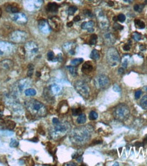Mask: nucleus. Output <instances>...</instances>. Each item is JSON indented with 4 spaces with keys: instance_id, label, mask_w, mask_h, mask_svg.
<instances>
[{
    "instance_id": "4c0bfd02",
    "label": "nucleus",
    "mask_w": 147,
    "mask_h": 166,
    "mask_svg": "<svg viewBox=\"0 0 147 166\" xmlns=\"http://www.w3.org/2000/svg\"><path fill=\"white\" fill-rule=\"evenodd\" d=\"M77 10H78L77 7L70 6L68 8V14H69L70 15H72V14H74V13L76 12Z\"/></svg>"
},
{
    "instance_id": "a878e982",
    "label": "nucleus",
    "mask_w": 147,
    "mask_h": 166,
    "mask_svg": "<svg viewBox=\"0 0 147 166\" xmlns=\"http://www.w3.org/2000/svg\"><path fill=\"white\" fill-rule=\"evenodd\" d=\"M141 107L144 110H147V95L143 96L140 101Z\"/></svg>"
},
{
    "instance_id": "58836bf2",
    "label": "nucleus",
    "mask_w": 147,
    "mask_h": 166,
    "mask_svg": "<svg viewBox=\"0 0 147 166\" xmlns=\"http://www.w3.org/2000/svg\"><path fill=\"white\" fill-rule=\"evenodd\" d=\"M133 38L135 40H136V41H140L141 39H142V36H141V34H140L139 33H138V32H135L133 34Z\"/></svg>"
},
{
    "instance_id": "1a4fd4ad",
    "label": "nucleus",
    "mask_w": 147,
    "mask_h": 166,
    "mask_svg": "<svg viewBox=\"0 0 147 166\" xmlns=\"http://www.w3.org/2000/svg\"><path fill=\"white\" fill-rule=\"evenodd\" d=\"M95 14L97 20L99 21V25L100 27V28L103 30L108 29L109 27L108 20L106 19L103 12L100 9H97L96 10Z\"/></svg>"
},
{
    "instance_id": "de8ad7c7",
    "label": "nucleus",
    "mask_w": 147,
    "mask_h": 166,
    "mask_svg": "<svg viewBox=\"0 0 147 166\" xmlns=\"http://www.w3.org/2000/svg\"><path fill=\"white\" fill-rule=\"evenodd\" d=\"M130 48H131V41H129V43L124 46L123 49H124L125 51H129V50L130 49Z\"/></svg>"
},
{
    "instance_id": "4d7b16f0",
    "label": "nucleus",
    "mask_w": 147,
    "mask_h": 166,
    "mask_svg": "<svg viewBox=\"0 0 147 166\" xmlns=\"http://www.w3.org/2000/svg\"><path fill=\"white\" fill-rule=\"evenodd\" d=\"M72 25H73V23L72 22H70V23H68V27H72Z\"/></svg>"
},
{
    "instance_id": "7c9ffc66",
    "label": "nucleus",
    "mask_w": 147,
    "mask_h": 166,
    "mask_svg": "<svg viewBox=\"0 0 147 166\" xmlns=\"http://www.w3.org/2000/svg\"><path fill=\"white\" fill-rule=\"evenodd\" d=\"M135 25L139 29H144L145 27V24L143 21L140 20H135Z\"/></svg>"
},
{
    "instance_id": "412c9836",
    "label": "nucleus",
    "mask_w": 147,
    "mask_h": 166,
    "mask_svg": "<svg viewBox=\"0 0 147 166\" xmlns=\"http://www.w3.org/2000/svg\"><path fill=\"white\" fill-rule=\"evenodd\" d=\"M44 96L48 102H51L54 99V94L52 93L50 88H46L44 90Z\"/></svg>"
},
{
    "instance_id": "c9c22d12",
    "label": "nucleus",
    "mask_w": 147,
    "mask_h": 166,
    "mask_svg": "<svg viewBox=\"0 0 147 166\" xmlns=\"http://www.w3.org/2000/svg\"><path fill=\"white\" fill-rule=\"evenodd\" d=\"M33 70H34V67L32 64H30L28 67V71H27V76L29 77H31L33 74Z\"/></svg>"
},
{
    "instance_id": "473e14b6",
    "label": "nucleus",
    "mask_w": 147,
    "mask_h": 166,
    "mask_svg": "<svg viewBox=\"0 0 147 166\" xmlns=\"http://www.w3.org/2000/svg\"><path fill=\"white\" fill-rule=\"evenodd\" d=\"M67 68L68 69L69 71L70 72V74L73 76H76L77 75V69L74 67V66H68L67 67Z\"/></svg>"
},
{
    "instance_id": "aec40b11",
    "label": "nucleus",
    "mask_w": 147,
    "mask_h": 166,
    "mask_svg": "<svg viewBox=\"0 0 147 166\" xmlns=\"http://www.w3.org/2000/svg\"><path fill=\"white\" fill-rule=\"evenodd\" d=\"M93 27H94V22L92 20H90L88 22H84L81 25V27L83 29H86L88 32H93Z\"/></svg>"
},
{
    "instance_id": "c756f323",
    "label": "nucleus",
    "mask_w": 147,
    "mask_h": 166,
    "mask_svg": "<svg viewBox=\"0 0 147 166\" xmlns=\"http://www.w3.org/2000/svg\"><path fill=\"white\" fill-rule=\"evenodd\" d=\"M25 95L26 96H34L36 95V91L33 89H28L25 91Z\"/></svg>"
},
{
    "instance_id": "f03ea898",
    "label": "nucleus",
    "mask_w": 147,
    "mask_h": 166,
    "mask_svg": "<svg viewBox=\"0 0 147 166\" xmlns=\"http://www.w3.org/2000/svg\"><path fill=\"white\" fill-rule=\"evenodd\" d=\"M25 104L29 113L33 116L42 117L46 116L47 113V110L44 105L36 99L27 100L25 102Z\"/></svg>"
},
{
    "instance_id": "5701e85b",
    "label": "nucleus",
    "mask_w": 147,
    "mask_h": 166,
    "mask_svg": "<svg viewBox=\"0 0 147 166\" xmlns=\"http://www.w3.org/2000/svg\"><path fill=\"white\" fill-rule=\"evenodd\" d=\"M6 11L8 12L13 13V14H15V13H18L19 11V8L16 5H14V4H10V5H8L6 7Z\"/></svg>"
},
{
    "instance_id": "72a5a7b5",
    "label": "nucleus",
    "mask_w": 147,
    "mask_h": 166,
    "mask_svg": "<svg viewBox=\"0 0 147 166\" xmlns=\"http://www.w3.org/2000/svg\"><path fill=\"white\" fill-rule=\"evenodd\" d=\"M83 61V59L82 58H78V59H74L71 61V65H78L80 64Z\"/></svg>"
},
{
    "instance_id": "39448f33",
    "label": "nucleus",
    "mask_w": 147,
    "mask_h": 166,
    "mask_svg": "<svg viewBox=\"0 0 147 166\" xmlns=\"http://www.w3.org/2000/svg\"><path fill=\"white\" fill-rule=\"evenodd\" d=\"M107 62L111 67H116L120 63V57L119 52L115 48H110L106 55Z\"/></svg>"
},
{
    "instance_id": "a19ab883",
    "label": "nucleus",
    "mask_w": 147,
    "mask_h": 166,
    "mask_svg": "<svg viewBox=\"0 0 147 166\" xmlns=\"http://www.w3.org/2000/svg\"><path fill=\"white\" fill-rule=\"evenodd\" d=\"M47 58L49 61H53L55 60V55L52 51H50L47 54Z\"/></svg>"
},
{
    "instance_id": "864d4df0",
    "label": "nucleus",
    "mask_w": 147,
    "mask_h": 166,
    "mask_svg": "<svg viewBox=\"0 0 147 166\" xmlns=\"http://www.w3.org/2000/svg\"><path fill=\"white\" fill-rule=\"evenodd\" d=\"M123 72H124V69H123V67H121V68L119 69V74H123Z\"/></svg>"
},
{
    "instance_id": "680f3d73",
    "label": "nucleus",
    "mask_w": 147,
    "mask_h": 166,
    "mask_svg": "<svg viewBox=\"0 0 147 166\" xmlns=\"http://www.w3.org/2000/svg\"><path fill=\"white\" fill-rule=\"evenodd\" d=\"M119 151H120V153L121 152V151H122V148H119Z\"/></svg>"
},
{
    "instance_id": "3c124183",
    "label": "nucleus",
    "mask_w": 147,
    "mask_h": 166,
    "mask_svg": "<svg viewBox=\"0 0 147 166\" xmlns=\"http://www.w3.org/2000/svg\"><path fill=\"white\" fill-rule=\"evenodd\" d=\"M59 119H57V118H54L53 119H52V123L53 124H57L58 123H59Z\"/></svg>"
},
{
    "instance_id": "13d9d810",
    "label": "nucleus",
    "mask_w": 147,
    "mask_h": 166,
    "mask_svg": "<svg viewBox=\"0 0 147 166\" xmlns=\"http://www.w3.org/2000/svg\"><path fill=\"white\" fill-rule=\"evenodd\" d=\"M108 4L110 5V6H112L114 5V3H113V2H112V1H109Z\"/></svg>"
},
{
    "instance_id": "9b49d317",
    "label": "nucleus",
    "mask_w": 147,
    "mask_h": 166,
    "mask_svg": "<svg viewBox=\"0 0 147 166\" xmlns=\"http://www.w3.org/2000/svg\"><path fill=\"white\" fill-rule=\"evenodd\" d=\"M14 46L7 42H0V55H8L12 53Z\"/></svg>"
},
{
    "instance_id": "5fc2aeb1",
    "label": "nucleus",
    "mask_w": 147,
    "mask_h": 166,
    "mask_svg": "<svg viewBox=\"0 0 147 166\" xmlns=\"http://www.w3.org/2000/svg\"><path fill=\"white\" fill-rule=\"evenodd\" d=\"M83 1V0H74V2L78 3V4H80V3H81Z\"/></svg>"
},
{
    "instance_id": "a18cd8bd",
    "label": "nucleus",
    "mask_w": 147,
    "mask_h": 166,
    "mask_svg": "<svg viewBox=\"0 0 147 166\" xmlns=\"http://www.w3.org/2000/svg\"><path fill=\"white\" fill-rule=\"evenodd\" d=\"M118 20L120 21V22H124L125 20V16L124 14H121L118 16Z\"/></svg>"
},
{
    "instance_id": "cd10ccee",
    "label": "nucleus",
    "mask_w": 147,
    "mask_h": 166,
    "mask_svg": "<svg viewBox=\"0 0 147 166\" xmlns=\"http://www.w3.org/2000/svg\"><path fill=\"white\" fill-rule=\"evenodd\" d=\"M90 57L92 59H94V60H98L99 59V52L97 51V50H95V49L93 50L92 52H91V53Z\"/></svg>"
},
{
    "instance_id": "ddd939ff",
    "label": "nucleus",
    "mask_w": 147,
    "mask_h": 166,
    "mask_svg": "<svg viewBox=\"0 0 147 166\" xmlns=\"http://www.w3.org/2000/svg\"><path fill=\"white\" fill-rule=\"evenodd\" d=\"M11 19L14 22L18 23V24H25L27 21V18L25 14L21 12H18L13 14L11 16Z\"/></svg>"
},
{
    "instance_id": "ea45409f",
    "label": "nucleus",
    "mask_w": 147,
    "mask_h": 166,
    "mask_svg": "<svg viewBox=\"0 0 147 166\" xmlns=\"http://www.w3.org/2000/svg\"><path fill=\"white\" fill-rule=\"evenodd\" d=\"M18 145H19V142L15 139H12L10 143V146L12 147V148H15V147L18 146Z\"/></svg>"
},
{
    "instance_id": "b1692460",
    "label": "nucleus",
    "mask_w": 147,
    "mask_h": 166,
    "mask_svg": "<svg viewBox=\"0 0 147 166\" xmlns=\"http://www.w3.org/2000/svg\"><path fill=\"white\" fill-rule=\"evenodd\" d=\"M58 8H59V6L55 3H49L46 6L47 11L50 12H55L57 11Z\"/></svg>"
},
{
    "instance_id": "0e129e2a",
    "label": "nucleus",
    "mask_w": 147,
    "mask_h": 166,
    "mask_svg": "<svg viewBox=\"0 0 147 166\" xmlns=\"http://www.w3.org/2000/svg\"></svg>"
},
{
    "instance_id": "f3484780",
    "label": "nucleus",
    "mask_w": 147,
    "mask_h": 166,
    "mask_svg": "<svg viewBox=\"0 0 147 166\" xmlns=\"http://www.w3.org/2000/svg\"><path fill=\"white\" fill-rule=\"evenodd\" d=\"M31 83H32L31 80L28 78L23 79L18 83V85H17L18 89H19L20 92H21L25 89H26L27 87H28L31 84Z\"/></svg>"
},
{
    "instance_id": "f257e3e1",
    "label": "nucleus",
    "mask_w": 147,
    "mask_h": 166,
    "mask_svg": "<svg viewBox=\"0 0 147 166\" xmlns=\"http://www.w3.org/2000/svg\"><path fill=\"white\" fill-rule=\"evenodd\" d=\"M91 131L86 127H80L74 129L70 135L71 142L76 145H83L89 140Z\"/></svg>"
},
{
    "instance_id": "a211bd4d",
    "label": "nucleus",
    "mask_w": 147,
    "mask_h": 166,
    "mask_svg": "<svg viewBox=\"0 0 147 166\" xmlns=\"http://www.w3.org/2000/svg\"><path fill=\"white\" fill-rule=\"evenodd\" d=\"M75 44L73 42H67L64 45L63 48L70 55H74L75 54Z\"/></svg>"
},
{
    "instance_id": "bb28decb",
    "label": "nucleus",
    "mask_w": 147,
    "mask_h": 166,
    "mask_svg": "<svg viewBox=\"0 0 147 166\" xmlns=\"http://www.w3.org/2000/svg\"><path fill=\"white\" fill-rule=\"evenodd\" d=\"M86 121H87V117L86 115L84 114H80L77 119V123L78 124H84L86 123Z\"/></svg>"
},
{
    "instance_id": "603ef678",
    "label": "nucleus",
    "mask_w": 147,
    "mask_h": 166,
    "mask_svg": "<svg viewBox=\"0 0 147 166\" xmlns=\"http://www.w3.org/2000/svg\"><path fill=\"white\" fill-rule=\"evenodd\" d=\"M80 20V16H75V18L74 19V21H76V22L79 21Z\"/></svg>"
},
{
    "instance_id": "7ed1b4c3",
    "label": "nucleus",
    "mask_w": 147,
    "mask_h": 166,
    "mask_svg": "<svg viewBox=\"0 0 147 166\" xmlns=\"http://www.w3.org/2000/svg\"><path fill=\"white\" fill-rule=\"evenodd\" d=\"M53 125H54L53 128L51 131V136L54 140H58L64 137L70 129V126L68 123L59 122L57 124H53Z\"/></svg>"
},
{
    "instance_id": "f704fd0d",
    "label": "nucleus",
    "mask_w": 147,
    "mask_h": 166,
    "mask_svg": "<svg viewBox=\"0 0 147 166\" xmlns=\"http://www.w3.org/2000/svg\"><path fill=\"white\" fill-rule=\"evenodd\" d=\"M98 115L95 111H91L89 113V119L91 121H95L97 119Z\"/></svg>"
},
{
    "instance_id": "e2e57ef3",
    "label": "nucleus",
    "mask_w": 147,
    "mask_h": 166,
    "mask_svg": "<svg viewBox=\"0 0 147 166\" xmlns=\"http://www.w3.org/2000/svg\"><path fill=\"white\" fill-rule=\"evenodd\" d=\"M88 1H91V0H88Z\"/></svg>"
},
{
    "instance_id": "4468645a",
    "label": "nucleus",
    "mask_w": 147,
    "mask_h": 166,
    "mask_svg": "<svg viewBox=\"0 0 147 166\" xmlns=\"http://www.w3.org/2000/svg\"><path fill=\"white\" fill-rule=\"evenodd\" d=\"M48 24L53 30L59 31L61 27V20L57 16H53L48 20Z\"/></svg>"
},
{
    "instance_id": "2f4dec72",
    "label": "nucleus",
    "mask_w": 147,
    "mask_h": 166,
    "mask_svg": "<svg viewBox=\"0 0 147 166\" xmlns=\"http://www.w3.org/2000/svg\"><path fill=\"white\" fill-rule=\"evenodd\" d=\"M6 128L8 129H13L14 127H15V123L14 122L11 121H8L6 123H4V125Z\"/></svg>"
},
{
    "instance_id": "37998d69",
    "label": "nucleus",
    "mask_w": 147,
    "mask_h": 166,
    "mask_svg": "<svg viewBox=\"0 0 147 166\" xmlns=\"http://www.w3.org/2000/svg\"><path fill=\"white\" fill-rule=\"evenodd\" d=\"M143 8H144V5H138V4L135 5L134 7L135 11H137V12H140L142 10Z\"/></svg>"
},
{
    "instance_id": "c03bdc74",
    "label": "nucleus",
    "mask_w": 147,
    "mask_h": 166,
    "mask_svg": "<svg viewBox=\"0 0 147 166\" xmlns=\"http://www.w3.org/2000/svg\"><path fill=\"white\" fill-rule=\"evenodd\" d=\"M114 29H115V30H121V29H123V27L122 25H119V24L115 23V25H114Z\"/></svg>"
},
{
    "instance_id": "6ab92c4d",
    "label": "nucleus",
    "mask_w": 147,
    "mask_h": 166,
    "mask_svg": "<svg viewBox=\"0 0 147 166\" xmlns=\"http://www.w3.org/2000/svg\"><path fill=\"white\" fill-rule=\"evenodd\" d=\"M103 40L108 45H112L115 42V38L110 32H106L103 34Z\"/></svg>"
},
{
    "instance_id": "f8f14e48",
    "label": "nucleus",
    "mask_w": 147,
    "mask_h": 166,
    "mask_svg": "<svg viewBox=\"0 0 147 166\" xmlns=\"http://www.w3.org/2000/svg\"><path fill=\"white\" fill-rule=\"evenodd\" d=\"M42 4V0H26L25 7L29 11L38 10Z\"/></svg>"
},
{
    "instance_id": "0eeeda50",
    "label": "nucleus",
    "mask_w": 147,
    "mask_h": 166,
    "mask_svg": "<svg viewBox=\"0 0 147 166\" xmlns=\"http://www.w3.org/2000/svg\"><path fill=\"white\" fill-rule=\"evenodd\" d=\"M25 51L29 59H33L38 52V46L34 42H28L25 46Z\"/></svg>"
},
{
    "instance_id": "20e7f679",
    "label": "nucleus",
    "mask_w": 147,
    "mask_h": 166,
    "mask_svg": "<svg viewBox=\"0 0 147 166\" xmlns=\"http://www.w3.org/2000/svg\"><path fill=\"white\" fill-rule=\"evenodd\" d=\"M113 115L115 118L118 121H125L127 119L129 115V107L124 103H120L115 108Z\"/></svg>"
},
{
    "instance_id": "e433bc0d",
    "label": "nucleus",
    "mask_w": 147,
    "mask_h": 166,
    "mask_svg": "<svg viewBox=\"0 0 147 166\" xmlns=\"http://www.w3.org/2000/svg\"><path fill=\"white\" fill-rule=\"evenodd\" d=\"M97 36L96 35H95V34L92 35V36H91V39H90V44H95L96 42H97Z\"/></svg>"
},
{
    "instance_id": "09e8293b",
    "label": "nucleus",
    "mask_w": 147,
    "mask_h": 166,
    "mask_svg": "<svg viewBox=\"0 0 147 166\" xmlns=\"http://www.w3.org/2000/svg\"><path fill=\"white\" fill-rule=\"evenodd\" d=\"M141 95H142V91H137L135 93V99H139Z\"/></svg>"
},
{
    "instance_id": "bf43d9fd",
    "label": "nucleus",
    "mask_w": 147,
    "mask_h": 166,
    "mask_svg": "<svg viewBox=\"0 0 147 166\" xmlns=\"http://www.w3.org/2000/svg\"><path fill=\"white\" fill-rule=\"evenodd\" d=\"M125 2H127V3H131L133 1V0H124Z\"/></svg>"
},
{
    "instance_id": "052dcab7",
    "label": "nucleus",
    "mask_w": 147,
    "mask_h": 166,
    "mask_svg": "<svg viewBox=\"0 0 147 166\" xmlns=\"http://www.w3.org/2000/svg\"><path fill=\"white\" fill-rule=\"evenodd\" d=\"M2 15V11H1V9L0 8V19H1V16Z\"/></svg>"
},
{
    "instance_id": "79ce46f5",
    "label": "nucleus",
    "mask_w": 147,
    "mask_h": 166,
    "mask_svg": "<svg viewBox=\"0 0 147 166\" xmlns=\"http://www.w3.org/2000/svg\"><path fill=\"white\" fill-rule=\"evenodd\" d=\"M81 114V109L80 108H74L72 109V115L74 116L80 115Z\"/></svg>"
},
{
    "instance_id": "6e6552de",
    "label": "nucleus",
    "mask_w": 147,
    "mask_h": 166,
    "mask_svg": "<svg viewBox=\"0 0 147 166\" xmlns=\"http://www.w3.org/2000/svg\"><path fill=\"white\" fill-rule=\"evenodd\" d=\"M94 84L98 89H104L108 88L110 84V80L105 75H99L95 78Z\"/></svg>"
},
{
    "instance_id": "dca6fc26",
    "label": "nucleus",
    "mask_w": 147,
    "mask_h": 166,
    "mask_svg": "<svg viewBox=\"0 0 147 166\" xmlns=\"http://www.w3.org/2000/svg\"><path fill=\"white\" fill-rule=\"evenodd\" d=\"M13 62L10 59H4L0 62V69L3 70H8L12 67Z\"/></svg>"
},
{
    "instance_id": "393cba45",
    "label": "nucleus",
    "mask_w": 147,
    "mask_h": 166,
    "mask_svg": "<svg viewBox=\"0 0 147 166\" xmlns=\"http://www.w3.org/2000/svg\"><path fill=\"white\" fill-rule=\"evenodd\" d=\"M50 89L51 90L52 93L54 94V95H57L59 94L61 91V87L60 86H59L58 84H52L51 87H50Z\"/></svg>"
},
{
    "instance_id": "423d86ee",
    "label": "nucleus",
    "mask_w": 147,
    "mask_h": 166,
    "mask_svg": "<svg viewBox=\"0 0 147 166\" xmlns=\"http://www.w3.org/2000/svg\"><path fill=\"white\" fill-rule=\"evenodd\" d=\"M74 88L83 97L87 99L89 97L90 89L87 83L82 80H78L74 84Z\"/></svg>"
},
{
    "instance_id": "49530a36",
    "label": "nucleus",
    "mask_w": 147,
    "mask_h": 166,
    "mask_svg": "<svg viewBox=\"0 0 147 166\" xmlns=\"http://www.w3.org/2000/svg\"><path fill=\"white\" fill-rule=\"evenodd\" d=\"M113 90L116 93H120L121 92V88L119 87V86L118 84H115L113 86Z\"/></svg>"
},
{
    "instance_id": "c85d7f7f",
    "label": "nucleus",
    "mask_w": 147,
    "mask_h": 166,
    "mask_svg": "<svg viewBox=\"0 0 147 166\" xmlns=\"http://www.w3.org/2000/svg\"><path fill=\"white\" fill-rule=\"evenodd\" d=\"M129 57L128 55H125V56L123 57L121 61L122 67L126 68V67H127L128 62H129Z\"/></svg>"
},
{
    "instance_id": "2eb2a0df",
    "label": "nucleus",
    "mask_w": 147,
    "mask_h": 166,
    "mask_svg": "<svg viewBox=\"0 0 147 166\" xmlns=\"http://www.w3.org/2000/svg\"><path fill=\"white\" fill-rule=\"evenodd\" d=\"M38 28L43 34H48L51 31V27L45 20H40L38 23Z\"/></svg>"
},
{
    "instance_id": "9d476101",
    "label": "nucleus",
    "mask_w": 147,
    "mask_h": 166,
    "mask_svg": "<svg viewBox=\"0 0 147 166\" xmlns=\"http://www.w3.org/2000/svg\"><path fill=\"white\" fill-rule=\"evenodd\" d=\"M27 38V33L23 31H15L10 35V40L14 43L24 42Z\"/></svg>"
},
{
    "instance_id": "8fccbe9b",
    "label": "nucleus",
    "mask_w": 147,
    "mask_h": 166,
    "mask_svg": "<svg viewBox=\"0 0 147 166\" xmlns=\"http://www.w3.org/2000/svg\"><path fill=\"white\" fill-rule=\"evenodd\" d=\"M84 14H85L86 16H89V17H92V16H93V14H92L90 10H84Z\"/></svg>"
},
{
    "instance_id": "4be33fe9",
    "label": "nucleus",
    "mask_w": 147,
    "mask_h": 166,
    "mask_svg": "<svg viewBox=\"0 0 147 166\" xmlns=\"http://www.w3.org/2000/svg\"><path fill=\"white\" fill-rule=\"evenodd\" d=\"M93 70L92 64L90 63L89 62H86L82 67V71L84 74H89Z\"/></svg>"
},
{
    "instance_id": "6e6d98bb",
    "label": "nucleus",
    "mask_w": 147,
    "mask_h": 166,
    "mask_svg": "<svg viewBox=\"0 0 147 166\" xmlns=\"http://www.w3.org/2000/svg\"><path fill=\"white\" fill-rule=\"evenodd\" d=\"M66 166H76V165L74 164V163H69L66 164Z\"/></svg>"
}]
</instances>
